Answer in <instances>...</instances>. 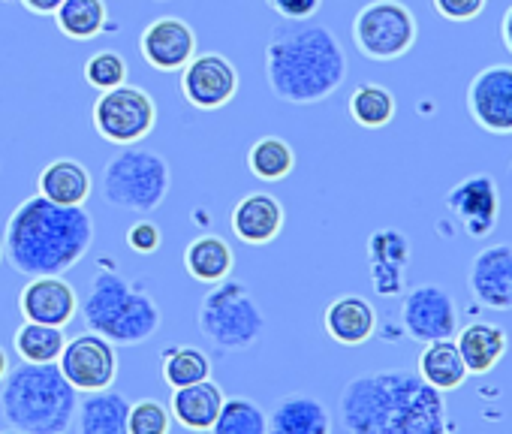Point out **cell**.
<instances>
[{
	"instance_id": "cell-23",
	"label": "cell",
	"mask_w": 512,
	"mask_h": 434,
	"mask_svg": "<svg viewBox=\"0 0 512 434\" xmlns=\"http://www.w3.org/2000/svg\"><path fill=\"white\" fill-rule=\"evenodd\" d=\"M455 344L461 350L467 374H488L506 356L509 338H506V332L497 323L473 320L470 326L455 332Z\"/></svg>"
},
{
	"instance_id": "cell-1",
	"label": "cell",
	"mask_w": 512,
	"mask_h": 434,
	"mask_svg": "<svg viewBox=\"0 0 512 434\" xmlns=\"http://www.w3.org/2000/svg\"><path fill=\"white\" fill-rule=\"evenodd\" d=\"M338 416L350 434H443L449 428L443 392L407 368L353 377L338 395Z\"/></svg>"
},
{
	"instance_id": "cell-37",
	"label": "cell",
	"mask_w": 512,
	"mask_h": 434,
	"mask_svg": "<svg viewBox=\"0 0 512 434\" xmlns=\"http://www.w3.org/2000/svg\"><path fill=\"white\" fill-rule=\"evenodd\" d=\"M431 4L446 22H473L485 10V0H431Z\"/></svg>"
},
{
	"instance_id": "cell-4",
	"label": "cell",
	"mask_w": 512,
	"mask_h": 434,
	"mask_svg": "<svg viewBox=\"0 0 512 434\" xmlns=\"http://www.w3.org/2000/svg\"><path fill=\"white\" fill-rule=\"evenodd\" d=\"M76 389L58 362H25L0 380V416L22 434H64L76 416Z\"/></svg>"
},
{
	"instance_id": "cell-12",
	"label": "cell",
	"mask_w": 512,
	"mask_h": 434,
	"mask_svg": "<svg viewBox=\"0 0 512 434\" xmlns=\"http://www.w3.org/2000/svg\"><path fill=\"white\" fill-rule=\"evenodd\" d=\"M238 91V70L229 58L217 52L193 55L181 67V94L190 106L202 112L223 109Z\"/></svg>"
},
{
	"instance_id": "cell-2",
	"label": "cell",
	"mask_w": 512,
	"mask_h": 434,
	"mask_svg": "<svg viewBox=\"0 0 512 434\" xmlns=\"http://www.w3.org/2000/svg\"><path fill=\"white\" fill-rule=\"evenodd\" d=\"M94 242V217L85 205H61L46 196L25 199L7 221L4 254L28 278L70 272Z\"/></svg>"
},
{
	"instance_id": "cell-7",
	"label": "cell",
	"mask_w": 512,
	"mask_h": 434,
	"mask_svg": "<svg viewBox=\"0 0 512 434\" xmlns=\"http://www.w3.org/2000/svg\"><path fill=\"white\" fill-rule=\"evenodd\" d=\"M169 178L172 175L163 154L142 145H124L103 169V196L121 211L151 214L163 205Z\"/></svg>"
},
{
	"instance_id": "cell-15",
	"label": "cell",
	"mask_w": 512,
	"mask_h": 434,
	"mask_svg": "<svg viewBox=\"0 0 512 434\" xmlns=\"http://www.w3.org/2000/svg\"><path fill=\"white\" fill-rule=\"evenodd\" d=\"M467 290L479 305L491 311H509L512 308V245L482 248L470 260Z\"/></svg>"
},
{
	"instance_id": "cell-34",
	"label": "cell",
	"mask_w": 512,
	"mask_h": 434,
	"mask_svg": "<svg viewBox=\"0 0 512 434\" xmlns=\"http://www.w3.org/2000/svg\"><path fill=\"white\" fill-rule=\"evenodd\" d=\"M172 428V413L157 398H142L130 404L127 413V431L130 434H166Z\"/></svg>"
},
{
	"instance_id": "cell-22",
	"label": "cell",
	"mask_w": 512,
	"mask_h": 434,
	"mask_svg": "<svg viewBox=\"0 0 512 434\" xmlns=\"http://www.w3.org/2000/svg\"><path fill=\"white\" fill-rule=\"evenodd\" d=\"M269 428L275 434H329L332 416L320 398L293 392V395H284L275 401L272 416H269Z\"/></svg>"
},
{
	"instance_id": "cell-41",
	"label": "cell",
	"mask_w": 512,
	"mask_h": 434,
	"mask_svg": "<svg viewBox=\"0 0 512 434\" xmlns=\"http://www.w3.org/2000/svg\"><path fill=\"white\" fill-rule=\"evenodd\" d=\"M7 371H10V356H7V350L0 347V380L7 377Z\"/></svg>"
},
{
	"instance_id": "cell-35",
	"label": "cell",
	"mask_w": 512,
	"mask_h": 434,
	"mask_svg": "<svg viewBox=\"0 0 512 434\" xmlns=\"http://www.w3.org/2000/svg\"><path fill=\"white\" fill-rule=\"evenodd\" d=\"M85 79L97 91H109L127 82V61L118 52H97L85 64Z\"/></svg>"
},
{
	"instance_id": "cell-24",
	"label": "cell",
	"mask_w": 512,
	"mask_h": 434,
	"mask_svg": "<svg viewBox=\"0 0 512 434\" xmlns=\"http://www.w3.org/2000/svg\"><path fill=\"white\" fill-rule=\"evenodd\" d=\"M79 431L82 434H124L130 401L115 389H94L85 392L79 401Z\"/></svg>"
},
{
	"instance_id": "cell-17",
	"label": "cell",
	"mask_w": 512,
	"mask_h": 434,
	"mask_svg": "<svg viewBox=\"0 0 512 434\" xmlns=\"http://www.w3.org/2000/svg\"><path fill=\"white\" fill-rule=\"evenodd\" d=\"M19 311L25 320L64 329L79 311V296L61 275H34L19 296Z\"/></svg>"
},
{
	"instance_id": "cell-20",
	"label": "cell",
	"mask_w": 512,
	"mask_h": 434,
	"mask_svg": "<svg viewBox=\"0 0 512 434\" xmlns=\"http://www.w3.org/2000/svg\"><path fill=\"white\" fill-rule=\"evenodd\" d=\"M323 326L332 341L344 347H359L371 341V335L377 332V311L362 296H341L326 308Z\"/></svg>"
},
{
	"instance_id": "cell-19",
	"label": "cell",
	"mask_w": 512,
	"mask_h": 434,
	"mask_svg": "<svg viewBox=\"0 0 512 434\" xmlns=\"http://www.w3.org/2000/svg\"><path fill=\"white\" fill-rule=\"evenodd\" d=\"M371 284L380 296H398L404 290V275L410 263V242L398 230H377L368 239Z\"/></svg>"
},
{
	"instance_id": "cell-11",
	"label": "cell",
	"mask_w": 512,
	"mask_h": 434,
	"mask_svg": "<svg viewBox=\"0 0 512 434\" xmlns=\"http://www.w3.org/2000/svg\"><path fill=\"white\" fill-rule=\"evenodd\" d=\"M58 365L76 392H94V389L112 386V380L118 374V353L109 338H103L97 332H85V335L67 341Z\"/></svg>"
},
{
	"instance_id": "cell-32",
	"label": "cell",
	"mask_w": 512,
	"mask_h": 434,
	"mask_svg": "<svg viewBox=\"0 0 512 434\" xmlns=\"http://www.w3.org/2000/svg\"><path fill=\"white\" fill-rule=\"evenodd\" d=\"M211 431H217V434H266L269 416L250 398H241V395L223 398V407H220Z\"/></svg>"
},
{
	"instance_id": "cell-10",
	"label": "cell",
	"mask_w": 512,
	"mask_h": 434,
	"mask_svg": "<svg viewBox=\"0 0 512 434\" xmlns=\"http://www.w3.org/2000/svg\"><path fill=\"white\" fill-rule=\"evenodd\" d=\"M401 329L407 338L428 344L440 338H455L458 332V305L449 290L440 284H419L401 299Z\"/></svg>"
},
{
	"instance_id": "cell-6",
	"label": "cell",
	"mask_w": 512,
	"mask_h": 434,
	"mask_svg": "<svg viewBox=\"0 0 512 434\" xmlns=\"http://www.w3.org/2000/svg\"><path fill=\"white\" fill-rule=\"evenodd\" d=\"M199 332L220 350H247L266 332V314L244 281L211 284L196 311Z\"/></svg>"
},
{
	"instance_id": "cell-33",
	"label": "cell",
	"mask_w": 512,
	"mask_h": 434,
	"mask_svg": "<svg viewBox=\"0 0 512 434\" xmlns=\"http://www.w3.org/2000/svg\"><path fill=\"white\" fill-rule=\"evenodd\" d=\"M160 368H163V380L172 389L190 386V383H199V380L211 377V359H208V353H202L199 347H190V344L163 350Z\"/></svg>"
},
{
	"instance_id": "cell-39",
	"label": "cell",
	"mask_w": 512,
	"mask_h": 434,
	"mask_svg": "<svg viewBox=\"0 0 512 434\" xmlns=\"http://www.w3.org/2000/svg\"><path fill=\"white\" fill-rule=\"evenodd\" d=\"M64 4V0H22V7L34 16H55V10Z\"/></svg>"
},
{
	"instance_id": "cell-21",
	"label": "cell",
	"mask_w": 512,
	"mask_h": 434,
	"mask_svg": "<svg viewBox=\"0 0 512 434\" xmlns=\"http://www.w3.org/2000/svg\"><path fill=\"white\" fill-rule=\"evenodd\" d=\"M220 407H223V389L211 377L172 389V401H169L172 419L190 431H211Z\"/></svg>"
},
{
	"instance_id": "cell-18",
	"label": "cell",
	"mask_w": 512,
	"mask_h": 434,
	"mask_svg": "<svg viewBox=\"0 0 512 434\" xmlns=\"http://www.w3.org/2000/svg\"><path fill=\"white\" fill-rule=\"evenodd\" d=\"M229 221H232V233L244 245H253V248L272 245L284 230V205L272 193L253 190L244 199H238Z\"/></svg>"
},
{
	"instance_id": "cell-30",
	"label": "cell",
	"mask_w": 512,
	"mask_h": 434,
	"mask_svg": "<svg viewBox=\"0 0 512 434\" xmlns=\"http://www.w3.org/2000/svg\"><path fill=\"white\" fill-rule=\"evenodd\" d=\"M395 94L377 82H365L350 97V118L365 130H380L395 118Z\"/></svg>"
},
{
	"instance_id": "cell-38",
	"label": "cell",
	"mask_w": 512,
	"mask_h": 434,
	"mask_svg": "<svg viewBox=\"0 0 512 434\" xmlns=\"http://www.w3.org/2000/svg\"><path fill=\"white\" fill-rule=\"evenodd\" d=\"M266 4L290 22H302V19H314L323 7V0H266Z\"/></svg>"
},
{
	"instance_id": "cell-8",
	"label": "cell",
	"mask_w": 512,
	"mask_h": 434,
	"mask_svg": "<svg viewBox=\"0 0 512 434\" xmlns=\"http://www.w3.org/2000/svg\"><path fill=\"white\" fill-rule=\"evenodd\" d=\"M416 16L401 0H371L353 19V43L371 61H398L416 46Z\"/></svg>"
},
{
	"instance_id": "cell-31",
	"label": "cell",
	"mask_w": 512,
	"mask_h": 434,
	"mask_svg": "<svg viewBox=\"0 0 512 434\" xmlns=\"http://www.w3.org/2000/svg\"><path fill=\"white\" fill-rule=\"evenodd\" d=\"M13 341H16V353L25 362H58L67 347V335L61 326L34 323V320H25V326H19Z\"/></svg>"
},
{
	"instance_id": "cell-26",
	"label": "cell",
	"mask_w": 512,
	"mask_h": 434,
	"mask_svg": "<svg viewBox=\"0 0 512 434\" xmlns=\"http://www.w3.org/2000/svg\"><path fill=\"white\" fill-rule=\"evenodd\" d=\"M37 187H40V196H46L52 202L85 205L88 196H91V175H88V169L79 160L61 157V160H52L40 172Z\"/></svg>"
},
{
	"instance_id": "cell-28",
	"label": "cell",
	"mask_w": 512,
	"mask_h": 434,
	"mask_svg": "<svg viewBox=\"0 0 512 434\" xmlns=\"http://www.w3.org/2000/svg\"><path fill=\"white\" fill-rule=\"evenodd\" d=\"M247 169L260 181H284L296 169V151L281 136H263L247 151Z\"/></svg>"
},
{
	"instance_id": "cell-16",
	"label": "cell",
	"mask_w": 512,
	"mask_h": 434,
	"mask_svg": "<svg viewBox=\"0 0 512 434\" xmlns=\"http://www.w3.org/2000/svg\"><path fill=\"white\" fill-rule=\"evenodd\" d=\"M139 52L148 67L160 73H178L196 55V34L184 19L163 16L142 31Z\"/></svg>"
},
{
	"instance_id": "cell-14",
	"label": "cell",
	"mask_w": 512,
	"mask_h": 434,
	"mask_svg": "<svg viewBox=\"0 0 512 434\" xmlns=\"http://www.w3.org/2000/svg\"><path fill=\"white\" fill-rule=\"evenodd\" d=\"M446 208L470 239H485L500 221V190L485 172L467 175L446 193Z\"/></svg>"
},
{
	"instance_id": "cell-42",
	"label": "cell",
	"mask_w": 512,
	"mask_h": 434,
	"mask_svg": "<svg viewBox=\"0 0 512 434\" xmlns=\"http://www.w3.org/2000/svg\"><path fill=\"white\" fill-rule=\"evenodd\" d=\"M506 178H509V187H512V160H509V169H506Z\"/></svg>"
},
{
	"instance_id": "cell-40",
	"label": "cell",
	"mask_w": 512,
	"mask_h": 434,
	"mask_svg": "<svg viewBox=\"0 0 512 434\" xmlns=\"http://www.w3.org/2000/svg\"><path fill=\"white\" fill-rule=\"evenodd\" d=\"M500 43H503V49L512 55V4H509V10H506L503 19H500Z\"/></svg>"
},
{
	"instance_id": "cell-29",
	"label": "cell",
	"mask_w": 512,
	"mask_h": 434,
	"mask_svg": "<svg viewBox=\"0 0 512 434\" xmlns=\"http://www.w3.org/2000/svg\"><path fill=\"white\" fill-rule=\"evenodd\" d=\"M106 0H64V4L55 10V22L61 28V34H67L70 40H94L97 34H103L106 28Z\"/></svg>"
},
{
	"instance_id": "cell-27",
	"label": "cell",
	"mask_w": 512,
	"mask_h": 434,
	"mask_svg": "<svg viewBox=\"0 0 512 434\" xmlns=\"http://www.w3.org/2000/svg\"><path fill=\"white\" fill-rule=\"evenodd\" d=\"M235 254L223 236H196L184 251V269L199 284H217L232 275Z\"/></svg>"
},
{
	"instance_id": "cell-3",
	"label": "cell",
	"mask_w": 512,
	"mask_h": 434,
	"mask_svg": "<svg viewBox=\"0 0 512 434\" xmlns=\"http://www.w3.org/2000/svg\"><path fill=\"white\" fill-rule=\"evenodd\" d=\"M347 79V52L341 40L311 19L278 25L266 43L269 91L296 106L329 100Z\"/></svg>"
},
{
	"instance_id": "cell-9",
	"label": "cell",
	"mask_w": 512,
	"mask_h": 434,
	"mask_svg": "<svg viewBox=\"0 0 512 434\" xmlns=\"http://www.w3.org/2000/svg\"><path fill=\"white\" fill-rule=\"evenodd\" d=\"M157 127V103L136 85L100 91L94 103V130L112 145H136Z\"/></svg>"
},
{
	"instance_id": "cell-36",
	"label": "cell",
	"mask_w": 512,
	"mask_h": 434,
	"mask_svg": "<svg viewBox=\"0 0 512 434\" xmlns=\"http://www.w3.org/2000/svg\"><path fill=\"white\" fill-rule=\"evenodd\" d=\"M160 242H163V236H160V227L154 221H136L127 230V245L136 254H145V257L148 254H157L160 251Z\"/></svg>"
},
{
	"instance_id": "cell-13",
	"label": "cell",
	"mask_w": 512,
	"mask_h": 434,
	"mask_svg": "<svg viewBox=\"0 0 512 434\" xmlns=\"http://www.w3.org/2000/svg\"><path fill=\"white\" fill-rule=\"evenodd\" d=\"M467 112L488 133H497V136L512 133V67L509 64L485 67L470 79Z\"/></svg>"
},
{
	"instance_id": "cell-43",
	"label": "cell",
	"mask_w": 512,
	"mask_h": 434,
	"mask_svg": "<svg viewBox=\"0 0 512 434\" xmlns=\"http://www.w3.org/2000/svg\"><path fill=\"white\" fill-rule=\"evenodd\" d=\"M0 260H4V242H0Z\"/></svg>"
},
{
	"instance_id": "cell-25",
	"label": "cell",
	"mask_w": 512,
	"mask_h": 434,
	"mask_svg": "<svg viewBox=\"0 0 512 434\" xmlns=\"http://www.w3.org/2000/svg\"><path fill=\"white\" fill-rule=\"evenodd\" d=\"M416 371H419V377L425 383H431L440 392H455L467 380V365L461 359V350H458L455 338L428 341L422 347V353H419Z\"/></svg>"
},
{
	"instance_id": "cell-5",
	"label": "cell",
	"mask_w": 512,
	"mask_h": 434,
	"mask_svg": "<svg viewBox=\"0 0 512 434\" xmlns=\"http://www.w3.org/2000/svg\"><path fill=\"white\" fill-rule=\"evenodd\" d=\"M91 332L112 344H142L160 329V308L139 284L127 281L115 269H100L91 278L88 296L79 302Z\"/></svg>"
}]
</instances>
